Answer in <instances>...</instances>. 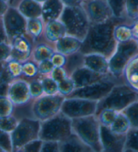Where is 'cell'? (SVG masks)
I'll use <instances>...</instances> for the list:
<instances>
[{"mask_svg":"<svg viewBox=\"0 0 138 152\" xmlns=\"http://www.w3.org/2000/svg\"><path fill=\"white\" fill-rule=\"evenodd\" d=\"M34 1H36L37 2H38V3L42 5L44 3V2L47 1V0H34Z\"/></svg>","mask_w":138,"mask_h":152,"instance_id":"cell-52","label":"cell"},{"mask_svg":"<svg viewBox=\"0 0 138 152\" xmlns=\"http://www.w3.org/2000/svg\"><path fill=\"white\" fill-rule=\"evenodd\" d=\"M50 76L57 83L68 77L66 70L63 67H54Z\"/></svg>","mask_w":138,"mask_h":152,"instance_id":"cell-46","label":"cell"},{"mask_svg":"<svg viewBox=\"0 0 138 152\" xmlns=\"http://www.w3.org/2000/svg\"><path fill=\"white\" fill-rule=\"evenodd\" d=\"M39 73L40 76H49L52 72L54 66L50 60H47L37 63Z\"/></svg>","mask_w":138,"mask_h":152,"instance_id":"cell-43","label":"cell"},{"mask_svg":"<svg viewBox=\"0 0 138 152\" xmlns=\"http://www.w3.org/2000/svg\"><path fill=\"white\" fill-rule=\"evenodd\" d=\"M122 112L129 120L131 129H138V99L131 104Z\"/></svg>","mask_w":138,"mask_h":152,"instance_id":"cell-32","label":"cell"},{"mask_svg":"<svg viewBox=\"0 0 138 152\" xmlns=\"http://www.w3.org/2000/svg\"><path fill=\"white\" fill-rule=\"evenodd\" d=\"M54 51H55V48L54 45L42 39L34 43L31 59L37 63L44 60H50Z\"/></svg>","mask_w":138,"mask_h":152,"instance_id":"cell-23","label":"cell"},{"mask_svg":"<svg viewBox=\"0 0 138 152\" xmlns=\"http://www.w3.org/2000/svg\"><path fill=\"white\" fill-rule=\"evenodd\" d=\"M137 99V92L124 82L119 83L115 85L106 96L98 102L95 115L106 108L120 112Z\"/></svg>","mask_w":138,"mask_h":152,"instance_id":"cell-3","label":"cell"},{"mask_svg":"<svg viewBox=\"0 0 138 152\" xmlns=\"http://www.w3.org/2000/svg\"><path fill=\"white\" fill-rule=\"evenodd\" d=\"M41 151L57 152L60 151V142L54 141H43Z\"/></svg>","mask_w":138,"mask_h":152,"instance_id":"cell-47","label":"cell"},{"mask_svg":"<svg viewBox=\"0 0 138 152\" xmlns=\"http://www.w3.org/2000/svg\"><path fill=\"white\" fill-rule=\"evenodd\" d=\"M19 122V119L14 114L10 116L1 118L0 119V129L7 132V133H11L16 127Z\"/></svg>","mask_w":138,"mask_h":152,"instance_id":"cell-37","label":"cell"},{"mask_svg":"<svg viewBox=\"0 0 138 152\" xmlns=\"http://www.w3.org/2000/svg\"><path fill=\"white\" fill-rule=\"evenodd\" d=\"M73 133L72 120L60 112L50 119L41 122L39 139L61 142Z\"/></svg>","mask_w":138,"mask_h":152,"instance_id":"cell-4","label":"cell"},{"mask_svg":"<svg viewBox=\"0 0 138 152\" xmlns=\"http://www.w3.org/2000/svg\"><path fill=\"white\" fill-rule=\"evenodd\" d=\"M4 27V24H3V20H2V17L0 16V28Z\"/></svg>","mask_w":138,"mask_h":152,"instance_id":"cell-51","label":"cell"},{"mask_svg":"<svg viewBox=\"0 0 138 152\" xmlns=\"http://www.w3.org/2000/svg\"><path fill=\"white\" fill-rule=\"evenodd\" d=\"M138 54V44L136 40L131 39L125 43H117L112 56L108 58L110 74L120 82L123 71L131 60Z\"/></svg>","mask_w":138,"mask_h":152,"instance_id":"cell-5","label":"cell"},{"mask_svg":"<svg viewBox=\"0 0 138 152\" xmlns=\"http://www.w3.org/2000/svg\"><path fill=\"white\" fill-rule=\"evenodd\" d=\"M10 6V5L8 2L4 1V0H0V16L3 17Z\"/></svg>","mask_w":138,"mask_h":152,"instance_id":"cell-49","label":"cell"},{"mask_svg":"<svg viewBox=\"0 0 138 152\" xmlns=\"http://www.w3.org/2000/svg\"><path fill=\"white\" fill-rule=\"evenodd\" d=\"M127 134L113 133L109 127L101 125L100 139L103 151H124Z\"/></svg>","mask_w":138,"mask_h":152,"instance_id":"cell-14","label":"cell"},{"mask_svg":"<svg viewBox=\"0 0 138 152\" xmlns=\"http://www.w3.org/2000/svg\"><path fill=\"white\" fill-rule=\"evenodd\" d=\"M100 126L96 115L72 119L73 133L77 134L92 151H103L100 139Z\"/></svg>","mask_w":138,"mask_h":152,"instance_id":"cell-2","label":"cell"},{"mask_svg":"<svg viewBox=\"0 0 138 152\" xmlns=\"http://www.w3.org/2000/svg\"><path fill=\"white\" fill-rule=\"evenodd\" d=\"M120 23H127L122 20L113 18L104 23L90 24L79 51L83 54L100 53L109 58L117 45L113 36V29L116 24Z\"/></svg>","mask_w":138,"mask_h":152,"instance_id":"cell-1","label":"cell"},{"mask_svg":"<svg viewBox=\"0 0 138 152\" xmlns=\"http://www.w3.org/2000/svg\"><path fill=\"white\" fill-rule=\"evenodd\" d=\"M137 44H138V40H137Z\"/></svg>","mask_w":138,"mask_h":152,"instance_id":"cell-56","label":"cell"},{"mask_svg":"<svg viewBox=\"0 0 138 152\" xmlns=\"http://www.w3.org/2000/svg\"><path fill=\"white\" fill-rule=\"evenodd\" d=\"M60 19L66 26L67 35L81 41L85 39L91 24L82 6H65Z\"/></svg>","mask_w":138,"mask_h":152,"instance_id":"cell-6","label":"cell"},{"mask_svg":"<svg viewBox=\"0 0 138 152\" xmlns=\"http://www.w3.org/2000/svg\"><path fill=\"white\" fill-rule=\"evenodd\" d=\"M54 67H65L66 62V56L59 53L58 51H54L53 55L50 58Z\"/></svg>","mask_w":138,"mask_h":152,"instance_id":"cell-45","label":"cell"},{"mask_svg":"<svg viewBox=\"0 0 138 152\" xmlns=\"http://www.w3.org/2000/svg\"><path fill=\"white\" fill-rule=\"evenodd\" d=\"M67 35L66 26L60 19L45 23L43 38L47 42L54 45L61 38Z\"/></svg>","mask_w":138,"mask_h":152,"instance_id":"cell-19","label":"cell"},{"mask_svg":"<svg viewBox=\"0 0 138 152\" xmlns=\"http://www.w3.org/2000/svg\"><path fill=\"white\" fill-rule=\"evenodd\" d=\"M4 1H6L7 2H8V3L10 4V0H4Z\"/></svg>","mask_w":138,"mask_h":152,"instance_id":"cell-54","label":"cell"},{"mask_svg":"<svg viewBox=\"0 0 138 152\" xmlns=\"http://www.w3.org/2000/svg\"><path fill=\"white\" fill-rule=\"evenodd\" d=\"M29 86L32 100L42 96L44 94L42 84H41V80L39 78L29 81Z\"/></svg>","mask_w":138,"mask_h":152,"instance_id":"cell-39","label":"cell"},{"mask_svg":"<svg viewBox=\"0 0 138 152\" xmlns=\"http://www.w3.org/2000/svg\"><path fill=\"white\" fill-rule=\"evenodd\" d=\"M136 19H138V15H137V18Z\"/></svg>","mask_w":138,"mask_h":152,"instance_id":"cell-55","label":"cell"},{"mask_svg":"<svg viewBox=\"0 0 138 152\" xmlns=\"http://www.w3.org/2000/svg\"><path fill=\"white\" fill-rule=\"evenodd\" d=\"M112 12L114 18L122 20L127 22L128 20L125 12V4L126 0H106Z\"/></svg>","mask_w":138,"mask_h":152,"instance_id":"cell-31","label":"cell"},{"mask_svg":"<svg viewBox=\"0 0 138 152\" xmlns=\"http://www.w3.org/2000/svg\"><path fill=\"white\" fill-rule=\"evenodd\" d=\"M110 77H112V76L110 75H104L99 74V73L93 72L85 66L78 68L70 76V77L72 78L75 83L76 88L92 85L93 83L99 82L100 80Z\"/></svg>","mask_w":138,"mask_h":152,"instance_id":"cell-16","label":"cell"},{"mask_svg":"<svg viewBox=\"0 0 138 152\" xmlns=\"http://www.w3.org/2000/svg\"><path fill=\"white\" fill-rule=\"evenodd\" d=\"M42 84L44 94L46 95H55L58 94V83L54 80L50 75L49 76H39Z\"/></svg>","mask_w":138,"mask_h":152,"instance_id":"cell-33","label":"cell"},{"mask_svg":"<svg viewBox=\"0 0 138 152\" xmlns=\"http://www.w3.org/2000/svg\"><path fill=\"white\" fill-rule=\"evenodd\" d=\"M65 6H79L82 4L83 0H61Z\"/></svg>","mask_w":138,"mask_h":152,"instance_id":"cell-48","label":"cell"},{"mask_svg":"<svg viewBox=\"0 0 138 152\" xmlns=\"http://www.w3.org/2000/svg\"><path fill=\"white\" fill-rule=\"evenodd\" d=\"M124 151H138V129H131L127 133Z\"/></svg>","mask_w":138,"mask_h":152,"instance_id":"cell-35","label":"cell"},{"mask_svg":"<svg viewBox=\"0 0 138 152\" xmlns=\"http://www.w3.org/2000/svg\"><path fill=\"white\" fill-rule=\"evenodd\" d=\"M131 26L132 33H133V37L135 40H138V19L135 20L133 23L131 24Z\"/></svg>","mask_w":138,"mask_h":152,"instance_id":"cell-50","label":"cell"},{"mask_svg":"<svg viewBox=\"0 0 138 152\" xmlns=\"http://www.w3.org/2000/svg\"><path fill=\"white\" fill-rule=\"evenodd\" d=\"M81 6L91 24L104 23L114 18L106 0H83Z\"/></svg>","mask_w":138,"mask_h":152,"instance_id":"cell-11","label":"cell"},{"mask_svg":"<svg viewBox=\"0 0 138 152\" xmlns=\"http://www.w3.org/2000/svg\"><path fill=\"white\" fill-rule=\"evenodd\" d=\"M137 98H138V94H137Z\"/></svg>","mask_w":138,"mask_h":152,"instance_id":"cell-57","label":"cell"},{"mask_svg":"<svg viewBox=\"0 0 138 152\" xmlns=\"http://www.w3.org/2000/svg\"><path fill=\"white\" fill-rule=\"evenodd\" d=\"M65 97L57 94L46 95L32 100L31 112L32 116L43 122L50 119L61 112L62 105Z\"/></svg>","mask_w":138,"mask_h":152,"instance_id":"cell-8","label":"cell"},{"mask_svg":"<svg viewBox=\"0 0 138 152\" xmlns=\"http://www.w3.org/2000/svg\"><path fill=\"white\" fill-rule=\"evenodd\" d=\"M41 122L33 116L19 119L16 129L10 133L13 151H20L29 142L39 138Z\"/></svg>","mask_w":138,"mask_h":152,"instance_id":"cell-7","label":"cell"},{"mask_svg":"<svg viewBox=\"0 0 138 152\" xmlns=\"http://www.w3.org/2000/svg\"><path fill=\"white\" fill-rule=\"evenodd\" d=\"M125 12L127 20L132 23L138 15V0H126Z\"/></svg>","mask_w":138,"mask_h":152,"instance_id":"cell-40","label":"cell"},{"mask_svg":"<svg viewBox=\"0 0 138 152\" xmlns=\"http://www.w3.org/2000/svg\"><path fill=\"white\" fill-rule=\"evenodd\" d=\"M58 94L65 97H68L75 89V85L72 78L70 77H66L65 79L58 83Z\"/></svg>","mask_w":138,"mask_h":152,"instance_id":"cell-38","label":"cell"},{"mask_svg":"<svg viewBox=\"0 0 138 152\" xmlns=\"http://www.w3.org/2000/svg\"><path fill=\"white\" fill-rule=\"evenodd\" d=\"M83 62L84 54L81 51L66 56V62L64 68L67 72L68 77H70L78 68L83 66Z\"/></svg>","mask_w":138,"mask_h":152,"instance_id":"cell-27","label":"cell"},{"mask_svg":"<svg viewBox=\"0 0 138 152\" xmlns=\"http://www.w3.org/2000/svg\"><path fill=\"white\" fill-rule=\"evenodd\" d=\"M22 64L23 62L12 58L5 62L4 71L12 81L22 78Z\"/></svg>","mask_w":138,"mask_h":152,"instance_id":"cell-28","label":"cell"},{"mask_svg":"<svg viewBox=\"0 0 138 152\" xmlns=\"http://www.w3.org/2000/svg\"><path fill=\"white\" fill-rule=\"evenodd\" d=\"M83 66L101 75H110L108 58L100 53H91L84 54Z\"/></svg>","mask_w":138,"mask_h":152,"instance_id":"cell-18","label":"cell"},{"mask_svg":"<svg viewBox=\"0 0 138 152\" xmlns=\"http://www.w3.org/2000/svg\"><path fill=\"white\" fill-rule=\"evenodd\" d=\"M60 151H92L74 133L65 140L60 142Z\"/></svg>","mask_w":138,"mask_h":152,"instance_id":"cell-24","label":"cell"},{"mask_svg":"<svg viewBox=\"0 0 138 152\" xmlns=\"http://www.w3.org/2000/svg\"><path fill=\"white\" fill-rule=\"evenodd\" d=\"M12 47L8 41L0 43V62H6L11 58Z\"/></svg>","mask_w":138,"mask_h":152,"instance_id":"cell-42","label":"cell"},{"mask_svg":"<svg viewBox=\"0 0 138 152\" xmlns=\"http://www.w3.org/2000/svg\"><path fill=\"white\" fill-rule=\"evenodd\" d=\"M4 150L3 149H2L1 148H0V152H4ZM5 152V151H4Z\"/></svg>","mask_w":138,"mask_h":152,"instance_id":"cell-53","label":"cell"},{"mask_svg":"<svg viewBox=\"0 0 138 152\" xmlns=\"http://www.w3.org/2000/svg\"><path fill=\"white\" fill-rule=\"evenodd\" d=\"M43 141L41 139H37L26 144L20 151H41Z\"/></svg>","mask_w":138,"mask_h":152,"instance_id":"cell-44","label":"cell"},{"mask_svg":"<svg viewBox=\"0 0 138 152\" xmlns=\"http://www.w3.org/2000/svg\"><path fill=\"white\" fill-rule=\"evenodd\" d=\"M10 43L12 47L11 58L21 62L31 58L34 42L27 34L16 37Z\"/></svg>","mask_w":138,"mask_h":152,"instance_id":"cell-15","label":"cell"},{"mask_svg":"<svg viewBox=\"0 0 138 152\" xmlns=\"http://www.w3.org/2000/svg\"><path fill=\"white\" fill-rule=\"evenodd\" d=\"M113 36L117 43H125L134 39L131 24L126 23L117 24L113 29Z\"/></svg>","mask_w":138,"mask_h":152,"instance_id":"cell-26","label":"cell"},{"mask_svg":"<svg viewBox=\"0 0 138 152\" xmlns=\"http://www.w3.org/2000/svg\"><path fill=\"white\" fill-rule=\"evenodd\" d=\"M45 23L41 17L27 19L26 34L33 39L34 43L43 39Z\"/></svg>","mask_w":138,"mask_h":152,"instance_id":"cell-25","label":"cell"},{"mask_svg":"<svg viewBox=\"0 0 138 152\" xmlns=\"http://www.w3.org/2000/svg\"><path fill=\"white\" fill-rule=\"evenodd\" d=\"M2 20L9 42L16 37L26 34L27 19L14 7H9Z\"/></svg>","mask_w":138,"mask_h":152,"instance_id":"cell-12","label":"cell"},{"mask_svg":"<svg viewBox=\"0 0 138 152\" xmlns=\"http://www.w3.org/2000/svg\"><path fill=\"white\" fill-rule=\"evenodd\" d=\"M10 4L26 19L40 18L42 15V5L34 0H10Z\"/></svg>","mask_w":138,"mask_h":152,"instance_id":"cell-17","label":"cell"},{"mask_svg":"<svg viewBox=\"0 0 138 152\" xmlns=\"http://www.w3.org/2000/svg\"><path fill=\"white\" fill-rule=\"evenodd\" d=\"M0 148L5 152L13 151L10 133L0 129Z\"/></svg>","mask_w":138,"mask_h":152,"instance_id":"cell-41","label":"cell"},{"mask_svg":"<svg viewBox=\"0 0 138 152\" xmlns=\"http://www.w3.org/2000/svg\"><path fill=\"white\" fill-rule=\"evenodd\" d=\"M65 7L61 0H47L42 4L41 18L44 23L60 19Z\"/></svg>","mask_w":138,"mask_h":152,"instance_id":"cell-21","label":"cell"},{"mask_svg":"<svg viewBox=\"0 0 138 152\" xmlns=\"http://www.w3.org/2000/svg\"><path fill=\"white\" fill-rule=\"evenodd\" d=\"M83 41L75 37L66 35L54 44L55 51L68 56L79 51Z\"/></svg>","mask_w":138,"mask_h":152,"instance_id":"cell-20","label":"cell"},{"mask_svg":"<svg viewBox=\"0 0 138 152\" xmlns=\"http://www.w3.org/2000/svg\"><path fill=\"white\" fill-rule=\"evenodd\" d=\"M118 113L119 112L115 110L106 108L101 110L96 116H97L101 125L110 127V125L114 122Z\"/></svg>","mask_w":138,"mask_h":152,"instance_id":"cell-34","label":"cell"},{"mask_svg":"<svg viewBox=\"0 0 138 152\" xmlns=\"http://www.w3.org/2000/svg\"><path fill=\"white\" fill-rule=\"evenodd\" d=\"M0 119H1V118H0Z\"/></svg>","mask_w":138,"mask_h":152,"instance_id":"cell-58","label":"cell"},{"mask_svg":"<svg viewBox=\"0 0 138 152\" xmlns=\"http://www.w3.org/2000/svg\"><path fill=\"white\" fill-rule=\"evenodd\" d=\"M37 63L32 59L24 61L22 64V78L23 77L27 81L35 79L39 77Z\"/></svg>","mask_w":138,"mask_h":152,"instance_id":"cell-30","label":"cell"},{"mask_svg":"<svg viewBox=\"0 0 138 152\" xmlns=\"http://www.w3.org/2000/svg\"><path fill=\"white\" fill-rule=\"evenodd\" d=\"M6 95L13 103L15 107L27 105L32 101L29 81L22 78L13 80L9 83Z\"/></svg>","mask_w":138,"mask_h":152,"instance_id":"cell-13","label":"cell"},{"mask_svg":"<svg viewBox=\"0 0 138 152\" xmlns=\"http://www.w3.org/2000/svg\"><path fill=\"white\" fill-rule=\"evenodd\" d=\"M15 106L7 95H0V118L14 114Z\"/></svg>","mask_w":138,"mask_h":152,"instance_id":"cell-36","label":"cell"},{"mask_svg":"<svg viewBox=\"0 0 138 152\" xmlns=\"http://www.w3.org/2000/svg\"><path fill=\"white\" fill-rule=\"evenodd\" d=\"M98 102L83 98L66 97L61 112L71 120L95 115Z\"/></svg>","mask_w":138,"mask_h":152,"instance_id":"cell-10","label":"cell"},{"mask_svg":"<svg viewBox=\"0 0 138 152\" xmlns=\"http://www.w3.org/2000/svg\"><path fill=\"white\" fill-rule=\"evenodd\" d=\"M122 80L138 94V54L125 67L123 73Z\"/></svg>","mask_w":138,"mask_h":152,"instance_id":"cell-22","label":"cell"},{"mask_svg":"<svg viewBox=\"0 0 138 152\" xmlns=\"http://www.w3.org/2000/svg\"><path fill=\"white\" fill-rule=\"evenodd\" d=\"M122 83L112 77L85 87L76 88L66 97H79L92 101L99 102L109 94L116 84Z\"/></svg>","mask_w":138,"mask_h":152,"instance_id":"cell-9","label":"cell"},{"mask_svg":"<svg viewBox=\"0 0 138 152\" xmlns=\"http://www.w3.org/2000/svg\"><path fill=\"white\" fill-rule=\"evenodd\" d=\"M113 133L119 134H127L131 126L126 116L122 112H119L114 122L109 127Z\"/></svg>","mask_w":138,"mask_h":152,"instance_id":"cell-29","label":"cell"}]
</instances>
